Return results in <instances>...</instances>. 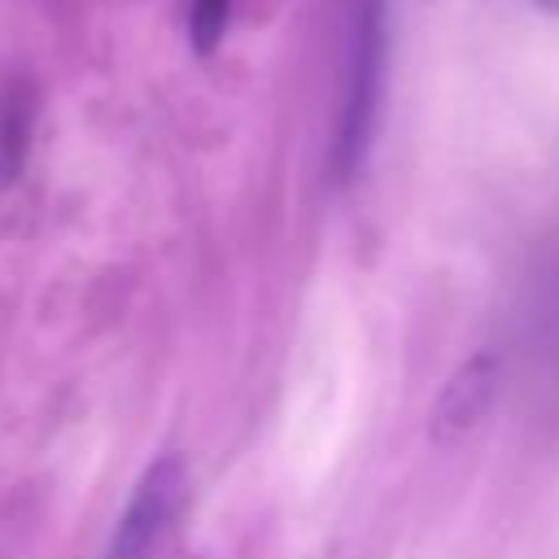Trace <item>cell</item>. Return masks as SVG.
I'll return each instance as SVG.
<instances>
[{
	"label": "cell",
	"mask_w": 559,
	"mask_h": 559,
	"mask_svg": "<svg viewBox=\"0 0 559 559\" xmlns=\"http://www.w3.org/2000/svg\"><path fill=\"white\" fill-rule=\"evenodd\" d=\"M380 57H384L380 0H358L354 31H349V61H345V105H341V131H336V157L345 170L358 166L371 140V118L380 96Z\"/></svg>",
	"instance_id": "obj_1"
},
{
	"label": "cell",
	"mask_w": 559,
	"mask_h": 559,
	"mask_svg": "<svg viewBox=\"0 0 559 559\" xmlns=\"http://www.w3.org/2000/svg\"><path fill=\"white\" fill-rule=\"evenodd\" d=\"M183 502H188L183 459L166 454L140 476V485H135V493H131V502H127V511H122V520L109 537L105 559H157V550L170 537Z\"/></svg>",
	"instance_id": "obj_2"
},
{
	"label": "cell",
	"mask_w": 559,
	"mask_h": 559,
	"mask_svg": "<svg viewBox=\"0 0 559 559\" xmlns=\"http://www.w3.org/2000/svg\"><path fill=\"white\" fill-rule=\"evenodd\" d=\"M493 397V362L489 358H472L441 393L437 411H432V428L441 437H463L489 406Z\"/></svg>",
	"instance_id": "obj_3"
},
{
	"label": "cell",
	"mask_w": 559,
	"mask_h": 559,
	"mask_svg": "<svg viewBox=\"0 0 559 559\" xmlns=\"http://www.w3.org/2000/svg\"><path fill=\"white\" fill-rule=\"evenodd\" d=\"M227 13H231V0H192V13H188V35H192V48L197 52H210L227 26Z\"/></svg>",
	"instance_id": "obj_4"
},
{
	"label": "cell",
	"mask_w": 559,
	"mask_h": 559,
	"mask_svg": "<svg viewBox=\"0 0 559 559\" xmlns=\"http://www.w3.org/2000/svg\"><path fill=\"white\" fill-rule=\"evenodd\" d=\"M26 135H31V105L17 109V100H13L9 105V118H4V131H0V166H4V175H13L22 166Z\"/></svg>",
	"instance_id": "obj_5"
}]
</instances>
